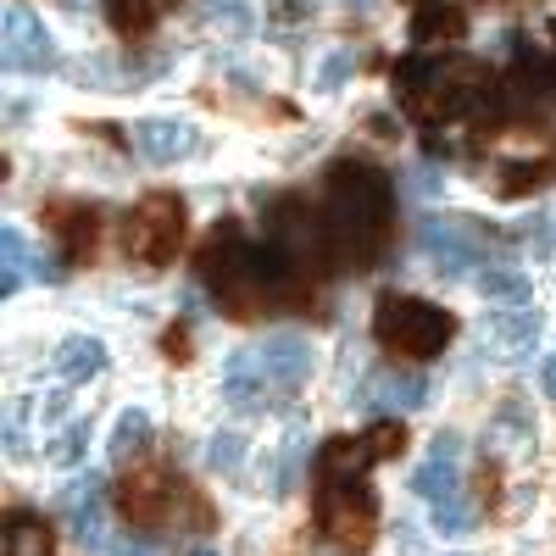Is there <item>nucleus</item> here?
<instances>
[{"label":"nucleus","mask_w":556,"mask_h":556,"mask_svg":"<svg viewBox=\"0 0 556 556\" xmlns=\"http://www.w3.org/2000/svg\"><path fill=\"white\" fill-rule=\"evenodd\" d=\"M379 334L401 356H434L451 340V312L417 301V295H384L379 301Z\"/></svg>","instance_id":"f257e3e1"},{"label":"nucleus","mask_w":556,"mask_h":556,"mask_svg":"<svg viewBox=\"0 0 556 556\" xmlns=\"http://www.w3.org/2000/svg\"><path fill=\"white\" fill-rule=\"evenodd\" d=\"M178 240H184V201H178V195H146V201L134 206L128 235H123L128 256L162 267V262H173Z\"/></svg>","instance_id":"f03ea898"},{"label":"nucleus","mask_w":556,"mask_h":556,"mask_svg":"<svg viewBox=\"0 0 556 556\" xmlns=\"http://www.w3.org/2000/svg\"><path fill=\"white\" fill-rule=\"evenodd\" d=\"M256 356H262V367H267L273 395H295V390L312 379V362H317L312 340L295 334V329H273V334H262V340H256Z\"/></svg>","instance_id":"7ed1b4c3"},{"label":"nucleus","mask_w":556,"mask_h":556,"mask_svg":"<svg viewBox=\"0 0 556 556\" xmlns=\"http://www.w3.org/2000/svg\"><path fill=\"white\" fill-rule=\"evenodd\" d=\"M128 139H134V151L146 156V162H156V167L190 162L201 151V128L190 117H139L128 128Z\"/></svg>","instance_id":"20e7f679"},{"label":"nucleus","mask_w":556,"mask_h":556,"mask_svg":"<svg viewBox=\"0 0 556 556\" xmlns=\"http://www.w3.org/2000/svg\"><path fill=\"white\" fill-rule=\"evenodd\" d=\"M7 67L12 73H51L56 67V39L28 7H7Z\"/></svg>","instance_id":"39448f33"},{"label":"nucleus","mask_w":556,"mask_h":556,"mask_svg":"<svg viewBox=\"0 0 556 556\" xmlns=\"http://www.w3.org/2000/svg\"><path fill=\"white\" fill-rule=\"evenodd\" d=\"M424 256L445 273V278H462L484 262V240L473 235V223L462 217H440V223H424Z\"/></svg>","instance_id":"423d86ee"},{"label":"nucleus","mask_w":556,"mask_h":556,"mask_svg":"<svg viewBox=\"0 0 556 556\" xmlns=\"http://www.w3.org/2000/svg\"><path fill=\"white\" fill-rule=\"evenodd\" d=\"M462 440L445 429L434 445H429V456L424 462H417V468H412V490L417 495H424L429 506H440V501H451L456 495V484H462Z\"/></svg>","instance_id":"0eeeda50"},{"label":"nucleus","mask_w":556,"mask_h":556,"mask_svg":"<svg viewBox=\"0 0 556 556\" xmlns=\"http://www.w3.org/2000/svg\"><path fill=\"white\" fill-rule=\"evenodd\" d=\"M223 395L235 401V406H262V401H273V384H267V367H262L256 345H245V351H235V356L223 362Z\"/></svg>","instance_id":"6e6552de"},{"label":"nucleus","mask_w":556,"mask_h":556,"mask_svg":"<svg viewBox=\"0 0 556 556\" xmlns=\"http://www.w3.org/2000/svg\"><path fill=\"white\" fill-rule=\"evenodd\" d=\"M479 340H484V351L523 356V351L540 340V312H495V317H484Z\"/></svg>","instance_id":"1a4fd4ad"},{"label":"nucleus","mask_w":556,"mask_h":556,"mask_svg":"<svg viewBox=\"0 0 556 556\" xmlns=\"http://www.w3.org/2000/svg\"><path fill=\"white\" fill-rule=\"evenodd\" d=\"M106 374V345L96 334H67L56 345V379L62 384H89Z\"/></svg>","instance_id":"9d476101"},{"label":"nucleus","mask_w":556,"mask_h":556,"mask_svg":"<svg viewBox=\"0 0 556 556\" xmlns=\"http://www.w3.org/2000/svg\"><path fill=\"white\" fill-rule=\"evenodd\" d=\"M479 295L484 301H495V306H529V295H534V278L523 273V267H479Z\"/></svg>","instance_id":"9b49d317"},{"label":"nucleus","mask_w":556,"mask_h":556,"mask_svg":"<svg viewBox=\"0 0 556 556\" xmlns=\"http://www.w3.org/2000/svg\"><path fill=\"white\" fill-rule=\"evenodd\" d=\"M146 445H151V412H146V406L117 412V424H112V434H106V456H112V462H128V456H139Z\"/></svg>","instance_id":"f8f14e48"},{"label":"nucleus","mask_w":556,"mask_h":556,"mask_svg":"<svg viewBox=\"0 0 556 556\" xmlns=\"http://www.w3.org/2000/svg\"><path fill=\"white\" fill-rule=\"evenodd\" d=\"M374 395H379V412H417V406H424V395H429V379L390 367V374L374 384Z\"/></svg>","instance_id":"ddd939ff"},{"label":"nucleus","mask_w":556,"mask_h":556,"mask_svg":"<svg viewBox=\"0 0 556 556\" xmlns=\"http://www.w3.org/2000/svg\"><path fill=\"white\" fill-rule=\"evenodd\" d=\"M484 445L501 451V456H529L534 451V424H529V417H518V406H506L495 424L484 429Z\"/></svg>","instance_id":"4468645a"},{"label":"nucleus","mask_w":556,"mask_h":556,"mask_svg":"<svg viewBox=\"0 0 556 556\" xmlns=\"http://www.w3.org/2000/svg\"><path fill=\"white\" fill-rule=\"evenodd\" d=\"M167 7H173V0H106V17H112L117 34H146Z\"/></svg>","instance_id":"2eb2a0df"},{"label":"nucleus","mask_w":556,"mask_h":556,"mask_svg":"<svg viewBox=\"0 0 556 556\" xmlns=\"http://www.w3.org/2000/svg\"><path fill=\"white\" fill-rule=\"evenodd\" d=\"M201 17L223 34H251L256 28V12H251V0H201Z\"/></svg>","instance_id":"dca6fc26"},{"label":"nucleus","mask_w":556,"mask_h":556,"mask_svg":"<svg viewBox=\"0 0 556 556\" xmlns=\"http://www.w3.org/2000/svg\"><path fill=\"white\" fill-rule=\"evenodd\" d=\"M240 462H245V434L240 429H217L206 440V468L212 473H240Z\"/></svg>","instance_id":"f3484780"},{"label":"nucleus","mask_w":556,"mask_h":556,"mask_svg":"<svg viewBox=\"0 0 556 556\" xmlns=\"http://www.w3.org/2000/svg\"><path fill=\"white\" fill-rule=\"evenodd\" d=\"M7 556H51V534L34 518H12L7 523Z\"/></svg>","instance_id":"a211bd4d"},{"label":"nucleus","mask_w":556,"mask_h":556,"mask_svg":"<svg viewBox=\"0 0 556 556\" xmlns=\"http://www.w3.org/2000/svg\"><path fill=\"white\" fill-rule=\"evenodd\" d=\"M473 523H479V506H473L468 495H462V490H456L451 501H440V506H434V529H440V534H468Z\"/></svg>","instance_id":"6ab92c4d"},{"label":"nucleus","mask_w":556,"mask_h":556,"mask_svg":"<svg viewBox=\"0 0 556 556\" xmlns=\"http://www.w3.org/2000/svg\"><path fill=\"white\" fill-rule=\"evenodd\" d=\"M351 73H356V56H351L345 45H340V51H329V56H323V67H317L312 89H317V96H334V89H345V84H351Z\"/></svg>","instance_id":"aec40b11"},{"label":"nucleus","mask_w":556,"mask_h":556,"mask_svg":"<svg viewBox=\"0 0 556 556\" xmlns=\"http://www.w3.org/2000/svg\"><path fill=\"white\" fill-rule=\"evenodd\" d=\"M34 262H39V251H28L23 228L12 223V228H7V295L23 290V267H34Z\"/></svg>","instance_id":"412c9836"},{"label":"nucleus","mask_w":556,"mask_h":556,"mask_svg":"<svg viewBox=\"0 0 556 556\" xmlns=\"http://www.w3.org/2000/svg\"><path fill=\"white\" fill-rule=\"evenodd\" d=\"M84 445H89V417H73V424L51 440V462L56 468H73V462L84 456Z\"/></svg>","instance_id":"4be33fe9"},{"label":"nucleus","mask_w":556,"mask_h":556,"mask_svg":"<svg viewBox=\"0 0 556 556\" xmlns=\"http://www.w3.org/2000/svg\"><path fill=\"white\" fill-rule=\"evenodd\" d=\"M429 34H462V12L451 7H424L412 23V39H429Z\"/></svg>","instance_id":"5701e85b"},{"label":"nucleus","mask_w":556,"mask_h":556,"mask_svg":"<svg viewBox=\"0 0 556 556\" xmlns=\"http://www.w3.org/2000/svg\"><path fill=\"white\" fill-rule=\"evenodd\" d=\"M401 440H406V434H401V424L390 417V424H379V429L367 434L362 445H367V451H379V456H390V451H401Z\"/></svg>","instance_id":"b1692460"},{"label":"nucleus","mask_w":556,"mask_h":556,"mask_svg":"<svg viewBox=\"0 0 556 556\" xmlns=\"http://www.w3.org/2000/svg\"><path fill=\"white\" fill-rule=\"evenodd\" d=\"M540 384H545V395L556 401V356H545V367H540Z\"/></svg>","instance_id":"393cba45"},{"label":"nucleus","mask_w":556,"mask_h":556,"mask_svg":"<svg viewBox=\"0 0 556 556\" xmlns=\"http://www.w3.org/2000/svg\"><path fill=\"white\" fill-rule=\"evenodd\" d=\"M190 556H223V551H212V545H201V551H190Z\"/></svg>","instance_id":"a878e982"}]
</instances>
